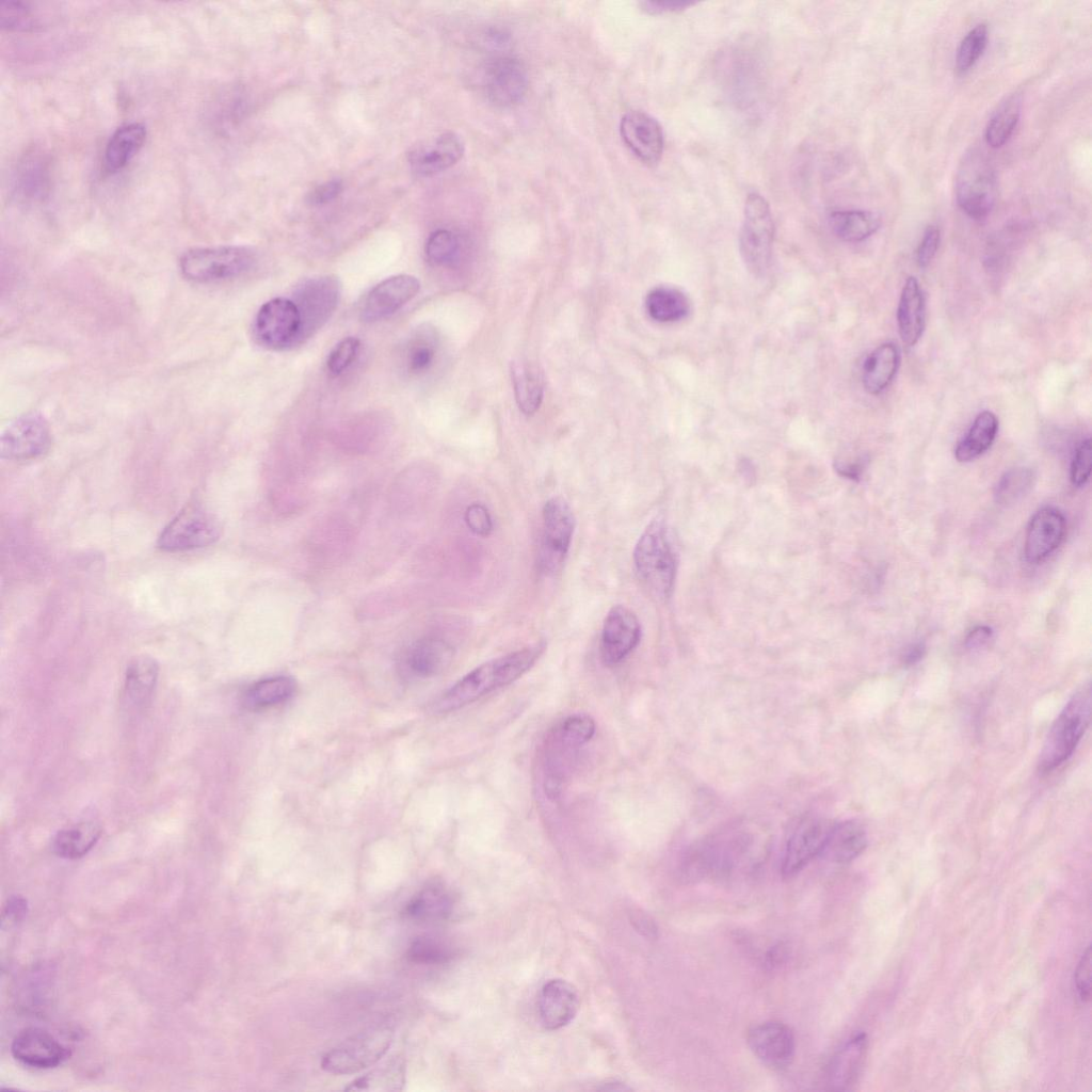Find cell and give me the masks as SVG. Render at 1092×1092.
I'll return each instance as SVG.
<instances>
[{"instance_id": "603a6c76", "label": "cell", "mask_w": 1092, "mask_h": 1092, "mask_svg": "<svg viewBox=\"0 0 1092 1092\" xmlns=\"http://www.w3.org/2000/svg\"><path fill=\"white\" fill-rule=\"evenodd\" d=\"M578 1007L577 991L571 983L561 979L546 982L537 999L541 1023L548 1030H557L571 1023Z\"/></svg>"}, {"instance_id": "30bf717a", "label": "cell", "mask_w": 1092, "mask_h": 1092, "mask_svg": "<svg viewBox=\"0 0 1092 1092\" xmlns=\"http://www.w3.org/2000/svg\"><path fill=\"white\" fill-rule=\"evenodd\" d=\"M341 296V283L335 275L304 280L291 299L301 317V343L316 334L332 317Z\"/></svg>"}, {"instance_id": "680465c9", "label": "cell", "mask_w": 1092, "mask_h": 1092, "mask_svg": "<svg viewBox=\"0 0 1092 1092\" xmlns=\"http://www.w3.org/2000/svg\"><path fill=\"white\" fill-rule=\"evenodd\" d=\"M926 654V645L922 642H917L911 645L904 656L903 660L906 664H914L918 662Z\"/></svg>"}, {"instance_id": "e575fe53", "label": "cell", "mask_w": 1092, "mask_h": 1092, "mask_svg": "<svg viewBox=\"0 0 1092 1092\" xmlns=\"http://www.w3.org/2000/svg\"><path fill=\"white\" fill-rule=\"evenodd\" d=\"M100 833L96 823L81 822L59 831L53 838L52 849L63 858H80L96 845Z\"/></svg>"}, {"instance_id": "4fadbf2b", "label": "cell", "mask_w": 1092, "mask_h": 1092, "mask_svg": "<svg viewBox=\"0 0 1092 1092\" xmlns=\"http://www.w3.org/2000/svg\"><path fill=\"white\" fill-rule=\"evenodd\" d=\"M50 444V429L45 418L38 413H28L18 417L3 431L0 453L2 459L31 460L43 455Z\"/></svg>"}, {"instance_id": "ba28073f", "label": "cell", "mask_w": 1092, "mask_h": 1092, "mask_svg": "<svg viewBox=\"0 0 1092 1092\" xmlns=\"http://www.w3.org/2000/svg\"><path fill=\"white\" fill-rule=\"evenodd\" d=\"M773 231L769 203L762 195L750 193L744 204L739 251L745 268L756 277L764 276L769 269Z\"/></svg>"}, {"instance_id": "681fc988", "label": "cell", "mask_w": 1092, "mask_h": 1092, "mask_svg": "<svg viewBox=\"0 0 1092 1092\" xmlns=\"http://www.w3.org/2000/svg\"><path fill=\"white\" fill-rule=\"evenodd\" d=\"M1074 986L1076 995L1081 1002H1088L1091 997V946L1089 945L1081 954L1074 974Z\"/></svg>"}, {"instance_id": "f907efd6", "label": "cell", "mask_w": 1092, "mask_h": 1092, "mask_svg": "<svg viewBox=\"0 0 1092 1092\" xmlns=\"http://www.w3.org/2000/svg\"><path fill=\"white\" fill-rule=\"evenodd\" d=\"M941 241L940 229L935 225L926 228L917 247L916 259L920 268H926L934 258Z\"/></svg>"}, {"instance_id": "e0dca14e", "label": "cell", "mask_w": 1092, "mask_h": 1092, "mask_svg": "<svg viewBox=\"0 0 1092 1092\" xmlns=\"http://www.w3.org/2000/svg\"><path fill=\"white\" fill-rule=\"evenodd\" d=\"M620 132L626 146L643 163L654 165L660 160L664 138L655 117L643 111H629L621 119Z\"/></svg>"}, {"instance_id": "7bdbcfd3", "label": "cell", "mask_w": 1092, "mask_h": 1092, "mask_svg": "<svg viewBox=\"0 0 1092 1092\" xmlns=\"http://www.w3.org/2000/svg\"><path fill=\"white\" fill-rule=\"evenodd\" d=\"M455 952L446 942L431 936L414 940L407 949L406 957L417 964H443L449 962Z\"/></svg>"}, {"instance_id": "d590c367", "label": "cell", "mask_w": 1092, "mask_h": 1092, "mask_svg": "<svg viewBox=\"0 0 1092 1092\" xmlns=\"http://www.w3.org/2000/svg\"><path fill=\"white\" fill-rule=\"evenodd\" d=\"M158 664L148 656L135 657L127 667L125 675V696L134 705L144 704L151 695L157 679Z\"/></svg>"}, {"instance_id": "d6a6232c", "label": "cell", "mask_w": 1092, "mask_h": 1092, "mask_svg": "<svg viewBox=\"0 0 1092 1092\" xmlns=\"http://www.w3.org/2000/svg\"><path fill=\"white\" fill-rule=\"evenodd\" d=\"M998 420L994 413L983 411L977 415L967 434L958 443L954 456L959 462H970L983 454L995 440Z\"/></svg>"}, {"instance_id": "6da1fadb", "label": "cell", "mask_w": 1092, "mask_h": 1092, "mask_svg": "<svg viewBox=\"0 0 1092 1092\" xmlns=\"http://www.w3.org/2000/svg\"><path fill=\"white\" fill-rule=\"evenodd\" d=\"M545 647L541 641L478 665L436 700L434 710L454 711L510 685L535 664Z\"/></svg>"}, {"instance_id": "277c9868", "label": "cell", "mask_w": 1092, "mask_h": 1092, "mask_svg": "<svg viewBox=\"0 0 1092 1092\" xmlns=\"http://www.w3.org/2000/svg\"><path fill=\"white\" fill-rule=\"evenodd\" d=\"M1091 716V686H1082L1069 700L1050 726L1038 762L1041 772H1049L1075 751L1085 734Z\"/></svg>"}, {"instance_id": "ab89813d", "label": "cell", "mask_w": 1092, "mask_h": 1092, "mask_svg": "<svg viewBox=\"0 0 1092 1092\" xmlns=\"http://www.w3.org/2000/svg\"><path fill=\"white\" fill-rule=\"evenodd\" d=\"M1035 479L1034 470L1029 467L1009 469L999 478L995 485V501L1003 507L1017 503L1031 492Z\"/></svg>"}, {"instance_id": "ac0fdd59", "label": "cell", "mask_w": 1092, "mask_h": 1092, "mask_svg": "<svg viewBox=\"0 0 1092 1092\" xmlns=\"http://www.w3.org/2000/svg\"><path fill=\"white\" fill-rule=\"evenodd\" d=\"M13 1057L20 1063L34 1069H51L69 1057V1049L45 1029L25 1028L17 1033L11 1045Z\"/></svg>"}, {"instance_id": "ffe728a7", "label": "cell", "mask_w": 1092, "mask_h": 1092, "mask_svg": "<svg viewBox=\"0 0 1092 1092\" xmlns=\"http://www.w3.org/2000/svg\"><path fill=\"white\" fill-rule=\"evenodd\" d=\"M830 829L831 824L820 818H806L798 824L788 839L783 858L782 872L785 877L796 874L821 854Z\"/></svg>"}, {"instance_id": "f6af8a7d", "label": "cell", "mask_w": 1092, "mask_h": 1092, "mask_svg": "<svg viewBox=\"0 0 1092 1092\" xmlns=\"http://www.w3.org/2000/svg\"><path fill=\"white\" fill-rule=\"evenodd\" d=\"M461 247L459 236L449 229L433 231L425 244V254L430 262L436 266L452 263Z\"/></svg>"}, {"instance_id": "9f6ffc18", "label": "cell", "mask_w": 1092, "mask_h": 1092, "mask_svg": "<svg viewBox=\"0 0 1092 1092\" xmlns=\"http://www.w3.org/2000/svg\"><path fill=\"white\" fill-rule=\"evenodd\" d=\"M992 637V628L984 625L977 626L967 633L964 645L967 649H980L991 641Z\"/></svg>"}, {"instance_id": "1f68e13d", "label": "cell", "mask_w": 1092, "mask_h": 1092, "mask_svg": "<svg viewBox=\"0 0 1092 1092\" xmlns=\"http://www.w3.org/2000/svg\"><path fill=\"white\" fill-rule=\"evenodd\" d=\"M648 316L661 323L677 322L690 312L688 296L679 289L669 286L653 288L645 298Z\"/></svg>"}, {"instance_id": "4dcf8cb0", "label": "cell", "mask_w": 1092, "mask_h": 1092, "mask_svg": "<svg viewBox=\"0 0 1092 1092\" xmlns=\"http://www.w3.org/2000/svg\"><path fill=\"white\" fill-rule=\"evenodd\" d=\"M511 378L519 410L526 415L534 414L543 400V376L536 365L517 359L511 364Z\"/></svg>"}, {"instance_id": "60d3db41", "label": "cell", "mask_w": 1092, "mask_h": 1092, "mask_svg": "<svg viewBox=\"0 0 1092 1092\" xmlns=\"http://www.w3.org/2000/svg\"><path fill=\"white\" fill-rule=\"evenodd\" d=\"M404 1082V1066L403 1063L398 1060H391L388 1063L375 1069L371 1073L359 1077L352 1082L347 1090H399Z\"/></svg>"}, {"instance_id": "f35d334b", "label": "cell", "mask_w": 1092, "mask_h": 1092, "mask_svg": "<svg viewBox=\"0 0 1092 1092\" xmlns=\"http://www.w3.org/2000/svg\"><path fill=\"white\" fill-rule=\"evenodd\" d=\"M438 349V337L434 330L417 331L405 347V368L411 374L428 371L434 363Z\"/></svg>"}, {"instance_id": "11a10c76", "label": "cell", "mask_w": 1092, "mask_h": 1092, "mask_svg": "<svg viewBox=\"0 0 1092 1092\" xmlns=\"http://www.w3.org/2000/svg\"><path fill=\"white\" fill-rule=\"evenodd\" d=\"M866 456H860L853 461H836L835 470L842 477L850 480H860L867 464Z\"/></svg>"}, {"instance_id": "5b68a950", "label": "cell", "mask_w": 1092, "mask_h": 1092, "mask_svg": "<svg viewBox=\"0 0 1092 1092\" xmlns=\"http://www.w3.org/2000/svg\"><path fill=\"white\" fill-rule=\"evenodd\" d=\"M956 198L961 210L974 220L992 211L997 197V178L989 157L978 148L966 151L958 166Z\"/></svg>"}, {"instance_id": "44dd1931", "label": "cell", "mask_w": 1092, "mask_h": 1092, "mask_svg": "<svg viewBox=\"0 0 1092 1092\" xmlns=\"http://www.w3.org/2000/svg\"><path fill=\"white\" fill-rule=\"evenodd\" d=\"M1065 532L1066 521L1058 509L1046 507L1035 512L1026 532V561L1035 564L1045 560L1060 546Z\"/></svg>"}, {"instance_id": "91938a15", "label": "cell", "mask_w": 1092, "mask_h": 1092, "mask_svg": "<svg viewBox=\"0 0 1092 1092\" xmlns=\"http://www.w3.org/2000/svg\"><path fill=\"white\" fill-rule=\"evenodd\" d=\"M25 913L26 901L21 898H12L6 905V910L3 912V915L7 914L9 917L16 919Z\"/></svg>"}, {"instance_id": "2e32d148", "label": "cell", "mask_w": 1092, "mask_h": 1092, "mask_svg": "<svg viewBox=\"0 0 1092 1092\" xmlns=\"http://www.w3.org/2000/svg\"><path fill=\"white\" fill-rule=\"evenodd\" d=\"M419 289V280L408 274H398L382 280L364 298L360 319L375 322L395 314L414 299Z\"/></svg>"}, {"instance_id": "f546056e", "label": "cell", "mask_w": 1092, "mask_h": 1092, "mask_svg": "<svg viewBox=\"0 0 1092 1092\" xmlns=\"http://www.w3.org/2000/svg\"><path fill=\"white\" fill-rule=\"evenodd\" d=\"M900 362L899 350L893 342L876 348L863 367V386L870 395L882 392L893 381Z\"/></svg>"}, {"instance_id": "7c38bea8", "label": "cell", "mask_w": 1092, "mask_h": 1092, "mask_svg": "<svg viewBox=\"0 0 1092 1092\" xmlns=\"http://www.w3.org/2000/svg\"><path fill=\"white\" fill-rule=\"evenodd\" d=\"M218 537L216 520L200 505L192 503L164 528L158 539V546L165 551H184L211 545Z\"/></svg>"}, {"instance_id": "7dc6e473", "label": "cell", "mask_w": 1092, "mask_h": 1092, "mask_svg": "<svg viewBox=\"0 0 1092 1092\" xmlns=\"http://www.w3.org/2000/svg\"><path fill=\"white\" fill-rule=\"evenodd\" d=\"M360 342L355 337H347L338 342L331 351L326 366L331 375H339L347 370L355 360Z\"/></svg>"}, {"instance_id": "bcb514c9", "label": "cell", "mask_w": 1092, "mask_h": 1092, "mask_svg": "<svg viewBox=\"0 0 1092 1092\" xmlns=\"http://www.w3.org/2000/svg\"><path fill=\"white\" fill-rule=\"evenodd\" d=\"M0 26L7 31H32L39 27L34 10L22 1H1Z\"/></svg>"}, {"instance_id": "9c48e42d", "label": "cell", "mask_w": 1092, "mask_h": 1092, "mask_svg": "<svg viewBox=\"0 0 1092 1092\" xmlns=\"http://www.w3.org/2000/svg\"><path fill=\"white\" fill-rule=\"evenodd\" d=\"M576 519L568 502L560 496L548 499L542 511L537 567L546 576L557 574L568 555Z\"/></svg>"}, {"instance_id": "816d5d0a", "label": "cell", "mask_w": 1092, "mask_h": 1092, "mask_svg": "<svg viewBox=\"0 0 1092 1092\" xmlns=\"http://www.w3.org/2000/svg\"><path fill=\"white\" fill-rule=\"evenodd\" d=\"M465 521L468 528L479 535H487L493 529L492 517L486 508L480 503H472L467 508Z\"/></svg>"}, {"instance_id": "836d02e7", "label": "cell", "mask_w": 1092, "mask_h": 1092, "mask_svg": "<svg viewBox=\"0 0 1092 1092\" xmlns=\"http://www.w3.org/2000/svg\"><path fill=\"white\" fill-rule=\"evenodd\" d=\"M833 234L847 242L863 241L872 236L881 225L879 214L867 210H838L829 216Z\"/></svg>"}, {"instance_id": "7402d4cb", "label": "cell", "mask_w": 1092, "mask_h": 1092, "mask_svg": "<svg viewBox=\"0 0 1092 1092\" xmlns=\"http://www.w3.org/2000/svg\"><path fill=\"white\" fill-rule=\"evenodd\" d=\"M746 1040L753 1054L769 1066H786L793 1058V1032L781 1022L770 1021L754 1026L750 1029Z\"/></svg>"}, {"instance_id": "d4e9b609", "label": "cell", "mask_w": 1092, "mask_h": 1092, "mask_svg": "<svg viewBox=\"0 0 1092 1092\" xmlns=\"http://www.w3.org/2000/svg\"><path fill=\"white\" fill-rule=\"evenodd\" d=\"M454 656L453 647L439 638L427 637L414 642L406 651L404 664L417 677H433L445 672Z\"/></svg>"}, {"instance_id": "db71d44e", "label": "cell", "mask_w": 1092, "mask_h": 1092, "mask_svg": "<svg viewBox=\"0 0 1092 1092\" xmlns=\"http://www.w3.org/2000/svg\"><path fill=\"white\" fill-rule=\"evenodd\" d=\"M693 2L686 0H661V1H644L641 3L642 9L649 14H662L682 11Z\"/></svg>"}, {"instance_id": "52a82bcc", "label": "cell", "mask_w": 1092, "mask_h": 1092, "mask_svg": "<svg viewBox=\"0 0 1092 1092\" xmlns=\"http://www.w3.org/2000/svg\"><path fill=\"white\" fill-rule=\"evenodd\" d=\"M255 261V253L245 246L199 247L183 253L179 268L189 280L209 284L238 277Z\"/></svg>"}, {"instance_id": "ee69618b", "label": "cell", "mask_w": 1092, "mask_h": 1092, "mask_svg": "<svg viewBox=\"0 0 1092 1092\" xmlns=\"http://www.w3.org/2000/svg\"><path fill=\"white\" fill-rule=\"evenodd\" d=\"M987 37L989 32L985 23H978L966 33L956 54V70L958 74H965L976 64L986 47Z\"/></svg>"}, {"instance_id": "6f0895ef", "label": "cell", "mask_w": 1092, "mask_h": 1092, "mask_svg": "<svg viewBox=\"0 0 1092 1092\" xmlns=\"http://www.w3.org/2000/svg\"><path fill=\"white\" fill-rule=\"evenodd\" d=\"M631 922L642 935L649 938H655L657 936V926L646 914L639 911L635 912L631 917Z\"/></svg>"}, {"instance_id": "cb8c5ba5", "label": "cell", "mask_w": 1092, "mask_h": 1092, "mask_svg": "<svg viewBox=\"0 0 1092 1092\" xmlns=\"http://www.w3.org/2000/svg\"><path fill=\"white\" fill-rule=\"evenodd\" d=\"M867 1035L864 1032L851 1037L832 1057L828 1067V1085L835 1091H845L857 1081L866 1053Z\"/></svg>"}, {"instance_id": "9a60e30c", "label": "cell", "mask_w": 1092, "mask_h": 1092, "mask_svg": "<svg viewBox=\"0 0 1092 1092\" xmlns=\"http://www.w3.org/2000/svg\"><path fill=\"white\" fill-rule=\"evenodd\" d=\"M641 625L628 608L616 605L607 613L600 636V657L606 665L622 662L638 645Z\"/></svg>"}, {"instance_id": "8d00e7d4", "label": "cell", "mask_w": 1092, "mask_h": 1092, "mask_svg": "<svg viewBox=\"0 0 1092 1092\" xmlns=\"http://www.w3.org/2000/svg\"><path fill=\"white\" fill-rule=\"evenodd\" d=\"M295 688V681L286 676L259 680L244 693L243 706L250 710H259L284 703L293 695Z\"/></svg>"}, {"instance_id": "b9f144b4", "label": "cell", "mask_w": 1092, "mask_h": 1092, "mask_svg": "<svg viewBox=\"0 0 1092 1092\" xmlns=\"http://www.w3.org/2000/svg\"><path fill=\"white\" fill-rule=\"evenodd\" d=\"M18 189L28 198H41L48 184V168L41 156L27 157L17 172Z\"/></svg>"}, {"instance_id": "83f0119b", "label": "cell", "mask_w": 1092, "mask_h": 1092, "mask_svg": "<svg viewBox=\"0 0 1092 1092\" xmlns=\"http://www.w3.org/2000/svg\"><path fill=\"white\" fill-rule=\"evenodd\" d=\"M454 905L455 898L450 889L441 883H431L410 900L404 913L416 921H441L452 914Z\"/></svg>"}, {"instance_id": "c3c4849f", "label": "cell", "mask_w": 1092, "mask_h": 1092, "mask_svg": "<svg viewBox=\"0 0 1092 1092\" xmlns=\"http://www.w3.org/2000/svg\"><path fill=\"white\" fill-rule=\"evenodd\" d=\"M1091 440L1087 438L1076 449L1071 463L1070 473L1074 486L1081 487L1088 482L1091 473Z\"/></svg>"}, {"instance_id": "d6986e66", "label": "cell", "mask_w": 1092, "mask_h": 1092, "mask_svg": "<svg viewBox=\"0 0 1092 1092\" xmlns=\"http://www.w3.org/2000/svg\"><path fill=\"white\" fill-rule=\"evenodd\" d=\"M463 154L462 139L449 131L413 146L407 161L414 174L428 177L450 168Z\"/></svg>"}, {"instance_id": "8992f818", "label": "cell", "mask_w": 1092, "mask_h": 1092, "mask_svg": "<svg viewBox=\"0 0 1092 1092\" xmlns=\"http://www.w3.org/2000/svg\"><path fill=\"white\" fill-rule=\"evenodd\" d=\"M392 1038L391 1024H375L327 1051L321 1067L335 1075L357 1073L376 1063L387 1053Z\"/></svg>"}, {"instance_id": "8fae6325", "label": "cell", "mask_w": 1092, "mask_h": 1092, "mask_svg": "<svg viewBox=\"0 0 1092 1092\" xmlns=\"http://www.w3.org/2000/svg\"><path fill=\"white\" fill-rule=\"evenodd\" d=\"M253 335L256 342L273 351H283L301 344V317L291 299L274 298L258 310Z\"/></svg>"}, {"instance_id": "f5cc1de1", "label": "cell", "mask_w": 1092, "mask_h": 1092, "mask_svg": "<svg viewBox=\"0 0 1092 1092\" xmlns=\"http://www.w3.org/2000/svg\"><path fill=\"white\" fill-rule=\"evenodd\" d=\"M343 184L339 179L325 181L310 191L307 196L309 204L318 206L334 200L341 193Z\"/></svg>"}, {"instance_id": "3957f363", "label": "cell", "mask_w": 1092, "mask_h": 1092, "mask_svg": "<svg viewBox=\"0 0 1092 1092\" xmlns=\"http://www.w3.org/2000/svg\"><path fill=\"white\" fill-rule=\"evenodd\" d=\"M637 576L648 593L668 599L677 573V555L670 532L662 519H654L644 529L633 549Z\"/></svg>"}, {"instance_id": "74e56055", "label": "cell", "mask_w": 1092, "mask_h": 1092, "mask_svg": "<svg viewBox=\"0 0 1092 1092\" xmlns=\"http://www.w3.org/2000/svg\"><path fill=\"white\" fill-rule=\"evenodd\" d=\"M1022 98L1011 94L1000 102L985 128V141L992 148L1005 145L1012 135L1021 116Z\"/></svg>"}, {"instance_id": "484cf974", "label": "cell", "mask_w": 1092, "mask_h": 1092, "mask_svg": "<svg viewBox=\"0 0 1092 1092\" xmlns=\"http://www.w3.org/2000/svg\"><path fill=\"white\" fill-rule=\"evenodd\" d=\"M897 323L900 337L909 347L920 339L926 324V301L917 279L906 278L897 308Z\"/></svg>"}, {"instance_id": "4316f807", "label": "cell", "mask_w": 1092, "mask_h": 1092, "mask_svg": "<svg viewBox=\"0 0 1092 1092\" xmlns=\"http://www.w3.org/2000/svg\"><path fill=\"white\" fill-rule=\"evenodd\" d=\"M867 832L862 823L845 820L831 825L820 855L834 863H849L867 847Z\"/></svg>"}, {"instance_id": "7a4b0ae2", "label": "cell", "mask_w": 1092, "mask_h": 1092, "mask_svg": "<svg viewBox=\"0 0 1092 1092\" xmlns=\"http://www.w3.org/2000/svg\"><path fill=\"white\" fill-rule=\"evenodd\" d=\"M595 729L592 717L574 713L547 732L541 750V774L549 800L561 797L576 769L581 749L592 739Z\"/></svg>"}, {"instance_id": "5bb4252c", "label": "cell", "mask_w": 1092, "mask_h": 1092, "mask_svg": "<svg viewBox=\"0 0 1092 1092\" xmlns=\"http://www.w3.org/2000/svg\"><path fill=\"white\" fill-rule=\"evenodd\" d=\"M482 86L492 103L498 107H512L526 95L527 71L518 59L497 57L485 66Z\"/></svg>"}, {"instance_id": "f1b7e54d", "label": "cell", "mask_w": 1092, "mask_h": 1092, "mask_svg": "<svg viewBox=\"0 0 1092 1092\" xmlns=\"http://www.w3.org/2000/svg\"><path fill=\"white\" fill-rule=\"evenodd\" d=\"M146 127L141 123H127L119 126L110 136L103 162L108 172L123 170L140 151L146 140Z\"/></svg>"}]
</instances>
